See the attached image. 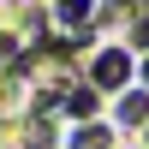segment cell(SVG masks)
I'll return each instance as SVG.
<instances>
[{
  "instance_id": "6da1fadb",
  "label": "cell",
  "mask_w": 149,
  "mask_h": 149,
  "mask_svg": "<svg viewBox=\"0 0 149 149\" xmlns=\"http://www.w3.org/2000/svg\"><path fill=\"white\" fill-rule=\"evenodd\" d=\"M95 78L119 84V78H125V54H102V66H95Z\"/></svg>"
}]
</instances>
